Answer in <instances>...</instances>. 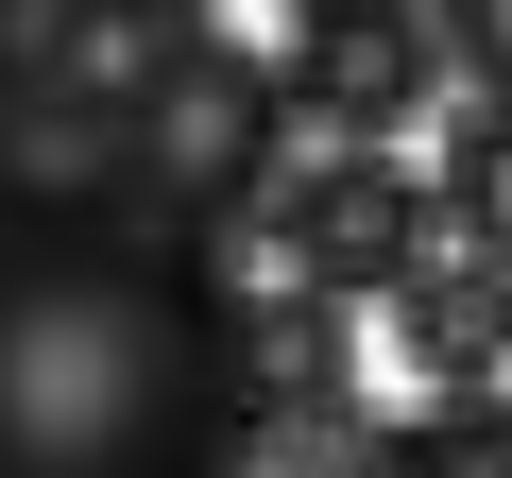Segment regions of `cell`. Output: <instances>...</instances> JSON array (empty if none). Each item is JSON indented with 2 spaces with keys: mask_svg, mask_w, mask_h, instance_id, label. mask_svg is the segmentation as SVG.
I'll use <instances>...</instances> for the list:
<instances>
[{
  "mask_svg": "<svg viewBox=\"0 0 512 478\" xmlns=\"http://www.w3.org/2000/svg\"><path fill=\"white\" fill-rule=\"evenodd\" d=\"M256 325L188 239L0 222V478H239Z\"/></svg>",
  "mask_w": 512,
  "mask_h": 478,
  "instance_id": "1",
  "label": "cell"
},
{
  "mask_svg": "<svg viewBox=\"0 0 512 478\" xmlns=\"http://www.w3.org/2000/svg\"><path fill=\"white\" fill-rule=\"evenodd\" d=\"M427 239H444V188H427L393 137H342L325 171H291V188H274V274H291V291H325V308L410 291V274H427Z\"/></svg>",
  "mask_w": 512,
  "mask_h": 478,
  "instance_id": "2",
  "label": "cell"
},
{
  "mask_svg": "<svg viewBox=\"0 0 512 478\" xmlns=\"http://www.w3.org/2000/svg\"><path fill=\"white\" fill-rule=\"evenodd\" d=\"M120 205H137V103L0 69V222H120Z\"/></svg>",
  "mask_w": 512,
  "mask_h": 478,
  "instance_id": "3",
  "label": "cell"
},
{
  "mask_svg": "<svg viewBox=\"0 0 512 478\" xmlns=\"http://www.w3.org/2000/svg\"><path fill=\"white\" fill-rule=\"evenodd\" d=\"M256 171H274V69L188 52V69L137 103V205H239Z\"/></svg>",
  "mask_w": 512,
  "mask_h": 478,
  "instance_id": "4",
  "label": "cell"
},
{
  "mask_svg": "<svg viewBox=\"0 0 512 478\" xmlns=\"http://www.w3.org/2000/svg\"><path fill=\"white\" fill-rule=\"evenodd\" d=\"M376 308H393L410 393H495V359H512V257H427V274L376 291Z\"/></svg>",
  "mask_w": 512,
  "mask_h": 478,
  "instance_id": "5",
  "label": "cell"
},
{
  "mask_svg": "<svg viewBox=\"0 0 512 478\" xmlns=\"http://www.w3.org/2000/svg\"><path fill=\"white\" fill-rule=\"evenodd\" d=\"M188 52H205V18H188V0H69L35 69H69V86H103V103H154Z\"/></svg>",
  "mask_w": 512,
  "mask_h": 478,
  "instance_id": "6",
  "label": "cell"
},
{
  "mask_svg": "<svg viewBox=\"0 0 512 478\" xmlns=\"http://www.w3.org/2000/svg\"><path fill=\"white\" fill-rule=\"evenodd\" d=\"M444 239H461V257H512V86H478L461 103V137H444Z\"/></svg>",
  "mask_w": 512,
  "mask_h": 478,
  "instance_id": "7",
  "label": "cell"
},
{
  "mask_svg": "<svg viewBox=\"0 0 512 478\" xmlns=\"http://www.w3.org/2000/svg\"><path fill=\"white\" fill-rule=\"evenodd\" d=\"M359 478H512V393H427L410 427H376Z\"/></svg>",
  "mask_w": 512,
  "mask_h": 478,
  "instance_id": "8",
  "label": "cell"
},
{
  "mask_svg": "<svg viewBox=\"0 0 512 478\" xmlns=\"http://www.w3.org/2000/svg\"><path fill=\"white\" fill-rule=\"evenodd\" d=\"M427 18H444V52H461L478 86H512V0H427Z\"/></svg>",
  "mask_w": 512,
  "mask_h": 478,
  "instance_id": "9",
  "label": "cell"
}]
</instances>
